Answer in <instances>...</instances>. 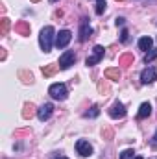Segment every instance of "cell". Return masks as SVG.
<instances>
[{
	"instance_id": "obj_2",
	"label": "cell",
	"mask_w": 157,
	"mask_h": 159,
	"mask_svg": "<svg viewBox=\"0 0 157 159\" xmlns=\"http://www.w3.org/2000/svg\"><path fill=\"white\" fill-rule=\"evenodd\" d=\"M48 94L54 98V100H65L69 91H67V85L65 83H52L50 89H48Z\"/></svg>"
},
{
	"instance_id": "obj_26",
	"label": "cell",
	"mask_w": 157,
	"mask_h": 159,
	"mask_svg": "<svg viewBox=\"0 0 157 159\" xmlns=\"http://www.w3.org/2000/svg\"><path fill=\"white\" fill-rule=\"evenodd\" d=\"M98 89H100V93H107V91H109V87H107L104 81H100V83H98Z\"/></svg>"
},
{
	"instance_id": "obj_7",
	"label": "cell",
	"mask_w": 157,
	"mask_h": 159,
	"mask_svg": "<svg viewBox=\"0 0 157 159\" xmlns=\"http://www.w3.org/2000/svg\"><path fill=\"white\" fill-rule=\"evenodd\" d=\"M109 117L111 119H124L126 117V106L122 102H115L109 107Z\"/></svg>"
},
{
	"instance_id": "obj_18",
	"label": "cell",
	"mask_w": 157,
	"mask_h": 159,
	"mask_svg": "<svg viewBox=\"0 0 157 159\" xmlns=\"http://www.w3.org/2000/svg\"><path fill=\"white\" fill-rule=\"evenodd\" d=\"M9 19H6V17H2V20H0V34L2 35H7V32H9Z\"/></svg>"
},
{
	"instance_id": "obj_32",
	"label": "cell",
	"mask_w": 157,
	"mask_h": 159,
	"mask_svg": "<svg viewBox=\"0 0 157 159\" xmlns=\"http://www.w3.org/2000/svg\"><path fill=\"white\" fill-rule=\"evenodd\" d=\"M32 2H39V0H32Z\"/></svg>"
},
{
	"instance_id": "obj_31",
	"label": "cell",
	"mask_w": 157,
	"mask_h": 159,
	"mask_svg": "<svg viewBox=\"0 0 157 159\" xmlns=\"http://www.w3.org/2000/svg\"><path fill=\"white\" fill-rule=\"evenodd\" d=\"M133 159H144V157L142 156H137V157H133Z\"/></svg>"
},
{
	"instance_id": "obj_22",
	"label": "cell",
	"mask_w": 157,
	"mask_h": 159,
	"mask_svg": "<svg viewBox=\"0 0 157 159\" xmlns=\"http://www.w3.org/2000/svg\"><path fill=\"white\" fill-rule=\"evenodd\" d=\"M133 157H135L133 148H128V150H124V152L120 154V159H133Z\"/></svg>"
},
{
	"instance_id": "obj_13",
	"label": "cell",
	"mask_w": 157,
	"mask_h": 159,
	"mask_svg": "<svg viewBox=\"0 0 157 159\" xmlns=\"http://www.w3.org/2000/svg\"><path fill=\"white\" fill-rule=\"evenodd\" d=\"M15 32H17L19 35H30V24H28L26 20H19V22L15 24Z\"/></svg>"
},
{
	"instance_id": "obj_15",
	"label": "cell",
	"mask_w": 157,
	"mask_h": 159,
	"mask_svg": "<svg viewBox=\"0 0 157 159\" xmlns=\"http://www.w3.org/2000/svg\"><path fill=\"white\" fill-rule=\"evenodd\" d=\"M57 69H59V67H57L56 63H48V65L43 67V76H44V78H50V76H54V74L57 72Z\"/></svg>"
},
{
	"instance_id": "obj_9",
	"label": "cell",
	"mask_w": 157,
	"mask_h": 159,
	"mask_svg": "<svg viewBox=\"0 0 157 159\" xmlns=\"http://www.w3.org/2000/svg\"><path fill=\"white\" fill-rule=\"evenodd\" d=\"M52 113H54V106L50 104V102H46V104H43L39 109H37V117H39L41 122H44V120H48L52 117Z\"/></svg>"
},
{
	"instance_id": "obj_20",
	"label": "cell",
	"mask_w": 157,
	"mask_h": 159,
	"mask_svg": "<svg viewBox=\"0 0 157 159\" xmlns=\"http://www.w3.org/2000/svg\"><path fill=\"white\" fill-rule=\"evenodd\" d=\"M154 59H157V48H152L144 54V63H152Z\"/></svg>"
},
{
	"instance_id": "obj_34",
	"label": "cell",
	"mask_w": 157,
	"mask_h": 159,
	"mask_svg": "<svg viewBox=\"0 0 157 159\" xmlns=\"http://www.w3.org/2000/svg\"><path fill=\"white\" fill-rule=\"evenodd\" d=\"M117 2H124V0H117Z\"/></svg>"
},
{
	"instance_id": "obj_24",
	"label": "cell",
	"mask_w": 157,
	"mask_h": 159,
	"mask_svg": "<svg viewBox=\"0 0 157 159\" xmlns=\"http://www.w3.org/2000/svg\"><path fill=\"white\" fill-rule=\"evenodd\" d=\"M102 137L107 139V141L113 139V129H111V128H104V129H102Z\"/></svg>"
},
{
	"instance_id": "obj_14",
	"label": "cell",
	"mask_w": 157,
	"mask_h": 159,
	"mask_svg": "<svg viewBox=\"0 0 157 159\" xmlns=\"http://www.w3.org/2000/svg\"><path fill=\"white\" fill-rule=\"evenodd\" d=\"M139 48L144 50V52L152 50V48H154V39H152V37H141V39H139Z\"/></svg>"
},
{
	"instance_id": "obj_30",
	"label": "cell",
	"mask_w": 157,
	"mask_h": 159,
	"mask_svg": "<svg viewBox=\"0 0 157 159\" xmlns=\"http://www.w3.org/2000/svg\"><path fill=\"white\" fill-rule=\"evenodd\" d=\"M54 159H67L65 156H57V157H54Z\"/></svg>"
},
{
	"instance_id": "obj_27",
	"label": "cell",
	"mask_w": 157,
	"mask_h": 159,
	"mask_svg": "<svg viewBox=\"0 0 157 159\" xmlns=\"http://www.w3.org/2000/svg\"><path fill=\"white\" fill-rule=\"evenodd\" d=\"M124 22H126V19H124V17H118L117 20H115V24H117V26H124Z\"/></svg>"
},
{
	"instance_id": "obj_21",
	"label": "cell",
	"mask_w": 157,
	"mask_h": 159,
	"mask_svg": "<svg viewBox=\"0 0 157 159\" xmlns=\"http://www.w3.org/2000/svg\"><path fill=\"white\" fill-rule=\"evenodd\" d=\"M19 78L22 80L24 83H34V74H32V72H26V70H20V72H19Z\"/></svg>"
},
{
	"instance_id": "obj_11",
	"label": "cell",
	"mask_w": 157,
	"mask_h": 159,
	"mask_svg": "<svg viewBox=\"0 0 157 159\" xmlns=\"http://www.w3.org/2000/svg\"><path fill=\"white\" fill-rule=\"evenodd\" d=\"M152 115V104L150 102H142L141 107H139V113H137V119L142 120V119H148Z\"/></svg>"
},
{
	"instance_id": "obj_16",
	"label": "cell",
	"mask_w": 157,
	"mask_h": 159,
	"mask_svg": "<svg viewBox=\"0 0 157 159\" xmlns=\"http://www.w3.org/2000/svg\"><path fill=\"white\" fill-rule=\"evenodd\" d=\"M35 113L37 111H35V106L34 104H24V111H22V117L24 119H32Z\"/></svg>"
},
{
	"instance_id": "obj_29",
	"label": "cell",
	"mask_w": 157,
	"mask_h": 159,
	"mask_svg": "<svg viewBox=\"0 0 157 159\" xmlns=\"http://www.w3.org/2000/svg\"><path fill=\"white\" fill-rule=\"evenodd\" d=\"M0 59H2V61L6 59V50H4V48H0Z\"/></svg>"
},
{
	"instance_id": "obj_17",
	"label": "cell",
	"mask_w": 157,
	"mask_h": 159,
	"mask_svg": "<svg viewBox=\"0 0 157 159\" xmlns=\"http://www.w3.org/2000/svg\"><path fill=\"white\" fill-rule=\"evenodd\" d=\"M98 115H100V107H98V106H92L89 111H85V113H83V117H85V119H96Z\"/></svg>"
},
{
	"instance_id": "obj_1",
	"label": "cell",
	"mask_w": 157,
	"mask_h": 159,
	"mask_svg": "<svg viewBox=\"0 0 157 159\" xmlns=\"http://www.w3.org/2000/svg\"><path fill=\"white\" fill-rule=\"evenodd\" d=\"M54 35H56V30L52 26H44L41 30V35H39V44H41V50L44 54H48L52 50V43H54Z\"/></svg>"
},
{
	"instance_id": "obj_3",
	"label": "cell",
	"mask_w": 157,
	"mask_h": 159,
	"mask_svg": "<svg viewBox=\"0 0 157 159\" xmlns=\"http://www.w3.org/2000/svg\"><path fill=\"white\" fill-rule=\"evenodd\" d=\"M104 54H105V48H104L102 44H96V46L92 48V56H89V57L85 59V65H87V67H94V65H98V63L102 61Z\"/></svg>"
},
{
	"instance_id": "obj_33",
	"label": "cell",
	"mask_w": 157,
	"mask_h": 159,
	"mask_svg": "<svg viewBox=\"0 0 157 159\" xmlns=\"http://www.w3.org/2000/svg\"><path fill=\"white\" fill-rule=\"evenodd\" d=\"M50 2H57V0H50Z\"/></svg>"
},
{
	"instance_id": "obj_19",
	"label": "cell",
	"mask_w": 157,
	"mask_h": 159,
	"mask_svg": "<svg viewBox=\"0 0 157 159\" xmlns=\"http://www.w3.org/2000/svg\"><path fill=\"white\" fill-rule=\"evenodd\" d=\"M133 63V56L131 54H124L120 59H118V65H124V67H129Z\"/></svg>"
},
{
	"instance_id": "obj_12",
	"label": "cell",
	"mask_w": 157,
	"mask_h": 159,
	"mask_svg": "<svg viewBox=\"0 0 157 159\" xmlns=\"http://www.w3.org/2000/svg\"><path fill=\"white\" fill-rule=\"evenodd\" d=\"M105 78L107 80H113V81H118V80L122 78V72H120V69L118 67H109V69H105Z\"/></svg>"
},
{
	"instance_id": "obj_4",
	"label": "cell",
	"mask_w": 157,
	"mask_h": 159,
	"mask_svg": "<svg viewBox=\"0 0 157 159\" xmlns=\"http://www.w3.org/2000/svg\"><path fill=\"white\" fill-rule=\"evenodd\" d=\"M74 61H76L74 50H67V52H63V54L59 56V69H61V70H67V69H70V67L74 65Z\"/></svg>"
},
{
	"instance_id": "obj_5",
	"label": "cell",
	"mask_w": 157,
	"mask_h": 159,
	"mask_svg": "<svg viewBox=\"0 0 157 159\" xmlns=\"http://www.w3.org/2000/svg\"><path fill=\"white\" fill-rule=\"evenodd\" d=\"M76 152L81 157H89V156H92V144L85 139H79V141H76Z\"/></svg>"
},
{
	"instance_id": "obj_23",
	"label": "cell",
	"mask_w": 157,
	"mask_h": 159,
	"mask_svg": "<svg viewBox=\"0 0 157 159\" xmlns=\"http://www.w3.org/2000/svg\"><path fill=\"white\" fill-rule=\"evenodd\" d=\"M105 11V0H96V13L102 15Z\"/></svg>"
},
{
	"instance_id": "obj_10",
	"label": "cell",
	"mask_w": 157,
	"mask_h": 159,
	"mask_svg": "<svg viewBox=\"0 0 157 159\" xmlns=\"http://www.w3.org/2000/svg\"><path fill=\"white\" fill-rule=\"evenodd\" d=\"M91 34H92V28H91L89 20H87V19H81V26H79V41L85 43V41L91 37Z\"/></svg>"
},
{
	"instance_id": "obj_25",
	"label": "cell",
	"mask_w": 157,
	"mask_h": 159,
	"mask_svg": "<svg viewBox=\"0 0 157 159\" xmlns=\"http://www.w3.org/2000/svg\"><path fill=\"white\" fill-rule=\"evenodd\" d=\"M128 39H129V32H128L126 28H122V32H120V41H122V43H128Z\"/></svg>"
},
{
	"instance_id": "obj_6",
	"label": "cell",
	"mask_w": 157,
	"mask_h": 159,
	"mask_svg": "<svg viewBox=\"0 0 157 159\" xmlns=\"http://www.w3.org/2000/svg\"><path fill=\"white\" fill-rule=\"evenodd\" d=\"M72 39V34H70V30H61L57 35H56V46L57 48H65L69 43Z\"/></svg>"
},
{
	"instance_id": "obj_8",
	"label": "cell",
	"mask_w": 157,
	"mask_h": 159,
	"mask_svg": "<svg viewBox=\"0 0 157 159\" xmlns=\"http://www.w3.org/2000/svg\"><path fill=\"white\" fill-rule=\"evenodd\" d=\"M155 80H157V70L154 67H148V69H144V70L141 72V83H144V85L154 83Z\"/></svg>"
},
{
	"instance_id": "obj_28",
	"label": "cell",
	"mask_w": 157,
	"mask_h": 159,
	"mask_svg": "<svg viewBox=\"0 0 157 159\" xmlns=\"http://www.w3.org/2000/svg\"><path fill=\"white\" fill-rule=\"evenodd\" d=\"M150 144H152L154 148H157V133L154 135V137H152V139H150Z\"/></svg>"
}]
</instances>
